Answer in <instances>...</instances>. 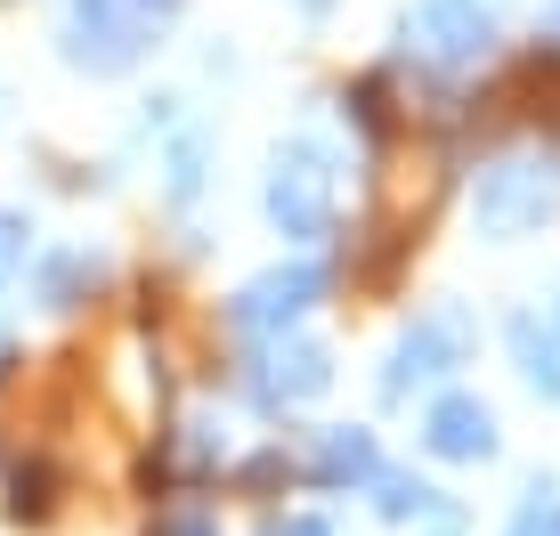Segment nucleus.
<instances>
[{"instance_id":"obj_1","label":"nucleus","mask_w":560,"mask_h":536,"mask_svg":"<svg viewBox=\"0 0 560 536\" xmlns=\"http://www.w3.org/2000/svg\"><path fill=\"white\" fill-rule=\"evenodd\" d=\"M139 25L147 16L130 9V0H73V57H90V66H130Z\"/></svg>"},{"instance_id":"obj_2","label":"nucleus","mask_w":560,"mask_h":536,"mask_svg":"<svg viewBox=\"0 0 560 536\" xmlns=\"http://www.w3.org/2000/svg\"><path fill=\"white\" fill-rule=\"evenodd\" d=\"M268 212H277L284 236H317V228H325V163L308 155V147H293V163H277Z\"/></svg>"},{"instance_id":"obj_3","label":"nucleus","mask_w":560,"mask_h":536,"mask_svg":"<svg viewBox=\"0 0 560 536\" xmlns=\"http://www.w3.org/2000/svg\"><path fill=\"white\" fill-rule=\"evenodd\" d=\"M431 447L439 455H479L488 447V415H479L471 398H447V407L431 415Z\"/></svg>"},{"instance_id":"obj_4","label":"nucleus","mask_w":560,"mask_h":536,"mask_svg":"<svg viewBox=\"0 0 560 536\" xmlns=\"http://www.w3.org/2000/svg\"><path fill=\"white\" fill-rule=\"evenodd\" d=\"M308 293H317V277H308V268H293V277H268V284H253L244 317H253V325H277V317H293Z\"/></svg>"},{"instance_id":"obj_5","label":"nucleus","mask_w":560,"mask_h":536,"mask_svg":"<svg viewBox=\"0 0 560 536\" xmlns=\"http://www.w3.org/2000/svg\"><path fill=\"white\" fill-rule=\"evenodd\" d=\"M422 33H431V49H439V57H471L479 42H488V33H479L471 16H455V9H431V16H422Z\"/></svg>"},{"instance_id":"obj_6","label":"nucleus","mask_w":560,"mask_h":536,"mask_svg":"<svg viewBox=\"0 0 560 536\" xmlns=\"http://www.w3.org/2000/svg\"><path fill=\"white\" fill-rule=\"evenodd\" d=\"M325 464H334V471H365V439H334V447H325Z\"/></svg>"},{"instance_id":"obj_7","label":"nucleus","mask_w":560,"mask_h":536,"mask_svg":"<svg viewBox=\"0 0 560 536\" xmlns=\"http://www.w3.org/2000/svg\"><path fill=\"white\" fill-rule=\"evenodd\" d=\"M163 536H211V528H203V521H171Z\"/></svg>"},{"instance_id":"obj_8","label":"nucleus","mask_w":560,"mask_h":536,"mask_svg":"<svg viewBox=\"0 0 560 536\" xmlns=\"http://www.w3.org/2000/svg\"><path fill=\"white\" fill-rule=\"evenodd\" d=\"M277 536H325V528L317 521H293V528H277Z\"/></svg>"}]
</instances>
